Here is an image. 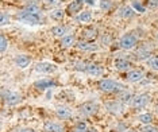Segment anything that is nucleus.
Returning a JSON list of instances; mask_svg holds the SVG:
<instances>
[{"label": "nucleus", "instance_id": "obj_27", "mask_svg": "<svg viewBox=\"0 0 158 132\" xmlns=\"http://www.w3.org/2000/svg\"><path fill=\"white\" fill-rule=\"evenodd\" d=\"M147 65L154 70H158V57H152V58H149L147 59Z\"/></svg>", "mask_w": 158, "mask_h": 132}, {"label": "nucleus", "instance_id": "obj_29", "mask_svg": "<svg viewBox=\"0 0 158 132\" xmlns=\"http://www.w3.org/2000/svg\"><path fill=\"white\" fill-rule=\"evenodd\" d=\"M2 45H0V51L2 53H4L6 51V49L8 47V39L6 38V35H2Z\"/></svg>", "mask_w": 158, "mask_h": 132}, {"label": "nucleus", "instance_id": "obj_26", "mask_svg": "<svg viewBox=\"0 0 158 132\" xmlns=\"http://www.w3.org/2000/svg\"><path fill=\"white\" fill-rule=\"evenodd\" d=\"M119 98L122 100V101L127 102V101H130V100H132V94L130 93V92L122 90V92H119Z\"/></svg>", "mask_w": 158, "mask_h": 132}, {"label": "nucleus", "instance_id": "obj_14", "mask_svg": "<svg viewBox=\"0 0 158 132\" xmlns=\"http://www.w3.org/2000/svg\"><path fill=\"white\" fill-rule=\"evenodd\" d=\"M76 46L78 50H82V51H95V50H98V46L93 43H89L87 41H78Z\"/></svg>", "mask_w": 158, "mask_h": 132}, {"label": "nucleus", "instance_id": "obj_16", "mask_svg": "<svg viewBox=\"0 0 158 132\" xmlns=\"http://www.w3.org/2000/svg\"><path fill=\"white\" fill-rule=\"evenodd\" d=\"M68 31H69V27L65 26V24H58V26H54L52 28V34L56 35V37H65Z\"/></svg>", "mask_w": 158, "mask_h": 132}, {"label": "nucleus", "instance_id": "obj_31", "mask_svg": "<svg viewBox=\"0 0 158 132\" xmlns=\"http://www.w3.org/2000/svg\"><path fill=\"white\" fill-rule=\"evenodd\" d=\"M10 23V15H7L6 12H2V19H0V24L2 26H6V24Z\"/></svg>", "mask_w": 158, "mask_h": 132}, {"label": "nucleus", "instance_id": "obj_8", "mask_svg": "<svg viewBox=\"0 0 158 132\" xmlns=\"http://www.w3.org/2000/svg\"><path fill=\"white\" fill-rule=\"evenodd\" d=\"M35 69L41 73L49 74V73H53L56 70V65H53V63H50V62H38L37 65H35Z\"/></svg>", "mask_w": 158, "mask_h": 132}, {"label": "nucleus", "instance_id": "obj_34", "mask_svg": "<svg viewBox=\"0 0 158 132\" xmlns=\"http://www.w3.org/2000/svg\"><path fill=\"white\" fill-rule=\"evenodd\" d=\"M57 3H58V0H46V6L48 7H54V6H57Z\"/></svg>", "mask_w": 158, "mask_h": 132}, {"label": "nucleus", "instance_id": "obj_17", "mask_svg": "<svg viewBox=\"0 0 158 132\" xmlns=\"http://www.w3.org/2000/svg\"><path fill=\"white\" fill-rule=\"evenodd\" d=\"M96 35H98V30L93 27H87L85 30H82V33H81V37H82V39H85V41L95 39Z\"/></svg>", "mask_w": 158, "mask_h": 132}, {"label": "nucleus", "instance_id": "obj_2", "mask_svg": "<svg viewBox=\"0 0 158 132\" xmlns=\"http://www.w3.org/2000/svg\"><path fill=\"white\" fill-rule=\"evenodd\" d=\"M16 19L22 20V22L27 23V24H39L41 23V15L39 14H30L27 11H20L16 15Z\"/></svg>", "mask_w": 158, "mask_h": 132}, {"label": "nucleus", "instance_id": "obj_18", "mask_svg": "<svg viewBox=\"0 0 158 132\" xmlns=\"http://www.w3.org/2000/svg\"><path fill=\"white\" fill-rule=\"evenodd\" d=\"M114 66H115V69H118V70H128L130 69V66H131V63L128 62L127 59L118 58V59H115Z\"/></svg>", "mask_w": 158, "mask_h": 132}, {"label": "nucleus", "instance_id": "obj_11", "mask_svg": "<svg viewBox=\"0 0 158 132\" xmlns=\"http://www.w3.org/2000/svg\"><path fill=\"white\" fill-rule=\"evenodd\" d=\"M143 72L142 70H130V72L127 73V76H126V78H127L128 82H138V81H141L143 78Z\"/></svg>", "mask_w": 158, "mask_h": 132}, {"label": "nucleus", "instance_id": "obj_12", "mask_svg": "<svg viewBox=\"0 0 158 132\" xmlns=\"http://www.w3.org/2000/svg\"><path fill=\"white\" fill-rule=\"evenodd\" d=\"M85 72H87L88 74H92V76L99 77V76H102V74H103L104 70H103V67L100 65H96V63H88Z\"/></svg>", "mask_w": 158, "mask_h": 132}, {"label": "nucleus", "instance_id": "obj_32", "mask_svg": "<svg viewBox=\"0 0 158 132\" xmlns=\"http://www.w3.org/2000/svg\"><path fill=\"white\" fill-rule=\"evenodd\" d=\"M142 132H158V130L156 127H153V126H149V124H147V126L143 128L142 130Z\"/></svg>", "mask_w": 158, "mask_h": 132}, {"label": "nucleus", "instance_id": "obj_19", "mask_svg": "<svg viewBox=\"0 0 158 132\" xmlns=\"http://www.w3.org/2000/svg\"><path fill=\"white\" fill-rule=\"evenodd\" d=\"M54 82L52 80H48V78H44V80H39V81H35L34 82V86L38 88V89H48V88H52L54 86Z\"/></svg>", "mask_w": 158, "mask_h": 132}, {"label": "nucleus", "instance_id": "obj_23", "mask_svg": "<svg viewBox=\"0 0 158 132\" xmlns=\"http://www.w3.org/2000/svg\"><path fill=\"white\" fill-rule=\"evenodd\" d=\"M65 15V12L62 11V10H53L52 12H50V18H52L53 20H61Z\"/></svg>", "mask_w": 158, "mask_h": 132}, {"label": "nucleus", "instance_id": "obj_1", "mask_svg": "<svg viewBox=\"0 0 158 132\" xmlns=\"http://www.w3.org/2000/svg\"><path fill=\"white\" fill-rule=\"evenodd\" d=\"M99 88L100 90L103 92H107V93H111V92H122L124 90V86L119 82H116V81L114 80H102L99 82Z\"/></svg>", "mask_w": 158, "mask_h": 132}, {"label": "nucleus", "instance_id": "obj_20", "mask_svg": "<svg viewBox=\"0 0 158 132\" xmlns=\"http://www.w3.org/2000/svg\"><path fill=\"white\" fill-rule=\"evenodd\" d=\"M135 11L132 10V7H128V6H123L122 8L119 10V16L124 18V19H128V18H132L134 16Z\"/></svg>", "mask_w": 158, "mask_h": 132}, {"label": "nucleus", "instance_id": "obj_24", "mask_svg": "<svg viewBox=\"0 0 158 132\" xmlns=\"http://www.w3.org/2000/svg\"><path fill=\"white\" fill-rule=\"evenodd\" d=\"M138 120L141 121V123H143V124H150L152 123V120H153V117H152L150 113H142V115H139Z\"/></svg>", "mask_w": 158, "mask_h": 132}, {"label": "nucleus", "instance_id": "obj_9", "mask_svg": "<svg viewBox=\"0 0 158 132\" xmlns=\"http://www.w3.org/2000/svg\"><path fill=\"white\" fill-rule=\"evenodd\" d=\"M14 62H15L16 66L22 67V69H24V67H27L28 65H30L31 59L28 55H24V54H18L15 58H14Z\"/></svg>", "mask_w": 158, "mask_h": 132}, {"label": "nucleus", "instance_id": "obj_22", "mask_svg": "<svg viewBox=\"0 0 158 132\" xmlns=\"http://www.w3.org/2000/svg\"><path fill=\"white\" fill-rule=\"evenodd\" d=\"M78 20H80L81 23H89L92 20V12L91 11H84L80 14V16H78Z\"/></svg>", "mask_w": 158, "mask_h": 132}, {"label": "nucleus", "instance_id": "obj_33", "mask_svg": "<svg viewBox=\"0 0 158 132\" xmlns=\"http://www.w3.org/2000/svg\"><path fill=\"white\" fill-rule=\"evenodd\" d=\"M150 8H158V0H149Z\"/></svg>", "mask_w": 158, "mask_h": 132}, {"label": "nucleus", "instance_id": "obj_15", "mask_svg": "<svg viewBox=\"0 0 158 132\" xmlns=\"http://www.w3.org/2000/svg\"><path fill=\"white\" fill-rule=\"evenodd\" d=\"M45 130L48 132H65L64 127L58 123H53V121H46L45 123Z\"/></svg>", "mask_w": 158, "mask_h": 132}, {"label": "nucleus", "instance_id": "obj_10", "mask_svg": "<svg viewBox=\"0 0 158 132\" xmlns=\"http://www.w3.org/2000/svg\"><path fill=\"white\" fill-rule=\"evenodd\" d=\"M84 2H85V0H74V2H72L68 6L66 12L69 14V15H74V14H77L82 8V4H84Z\"/></svg>", "mask_w": 158, "mask_h": 132}, {"label": "nucleus", "instance_id": "obj_3", "mask_svg": "<svg viewBox=\"0 0 158 132\" xmlns=\"http://www.w3.org/2000/svg\"><path fill=\"white\" fill-rule=\"evenodd\" d=\"M136 43H138V38H136L134 34H124L123 37L120 38V41H119L120 47L124 49V50L134 49L136 46Z\"/></svg>", "mask_w": 158, "mask_h": 132}, {"label": "nucleus", "instance_id": "obj_25", "mask_svg": "<svg viewBox=\"0 0 158 132\" xmlns=\"http://www.w3.org/2000/svg\"><path fill=\"white\" fill-rule=\"evenodd\" d=\"M72 132H89V130L85 123H78L76 127L72 128Z\"/></svg>", "mask_w": 158, "mask_h": 132}, {"label": "nucleus", "instance_id": "obj_7", "mask_svg": "<svg viewBox=\"0 0 158 132\" xmlns=\"http://www.w3.org/2000/svg\"><path fill=\"white\" fill-rule=\"evenodd\" d=\"M106 109L108 110V112L114 113V115H119V113L122 112V109H123V105H122L118 100H115V101L106 102Z\"/></svg>", "mask_w": 158, "mask_h": 132}, {"label": "nucleus", "instance_id": "obj_36", "mask_svg": "<svg viewBox=\"0 0 158 132\" xmlns=\"http://www.w3.org/2000/svg\"><path fill=\"white\" fill-rule=\"evenodd\" d=\"M132 6H134L136 10H139V11H141V12H145V8H143V7H142L141 4H138V3H136V2L132 3Z\"/></svg>", "mask_w": 158, "mask_h": 132}, {"label": "nucleus", "instance_id": "obj_30", "mask_svg": "<svg viewBox=\"0 0 158 132\" xmlns=\"http://www.w3.org/2000/svg\"><path fill=\"white\" fill-rule=\"evenodd\" d=\"M136 55H138L141 59H142V58H147V57L150 55V51H149V50H146V49H141V50H138Z\"/></svg>", "mask_w": 158, "mask_h": 132}, {"label": "nucleus", "instance_id": "obj_28", "mask_svg": "<svg viewBox=\"0 0 158 132\" xmlns=\"http://www.w3.org/2000/svg\"><path fill=\"white\" fill-rule=\"evenodd\" d=\"M111 6H112V2H111V0H102V2H100V8H102L103 11L110 10Z\"/></svg>", "mask_w": 158, "mask_h": 132}, {"label": "nucleus", "instance_id": "obj_6", "mask_svg": "<svg viewBox=\"0 0 158 132\" xmlns=\"http://www.w3.org/2000/svg\"><path fill=\"white\" fill-rule=\"evenodd\" d=\"M132 106L134 108H143V106L147 105L149 102V94L147 93H142V94H138L135 97H132Z\"/></svg>", "mask_w": 158, "mask_h": 132}, {"label": "nucleus", "instance_id": "obj_35", "mask_svg": "<svg viewBox=\"0 0 158 132\" xmlns=\"http://www.w3.org/2000/svg\"><path fill=\"white\" fill-rule=\"evenodd\" d=\"M14 132H35L33 128H19V130L14 131Z\"/></svg>", "mask_w": 158, "mask_h": 132}, {"label": "nucleus", "instance_id": "obj_13", "mask_svg": "<svg viewBox=\"0 0 158 132\" xmlns=\"http://www.w3.org/2000/svg\"><path fill=\"white\" fill-rule=\"evenodd\" d=\"M56 113H57V116H58L60 119H64V120L70 119V117H72V110L68 108V106H62V105L57 106Z\"/></svg>", "mask_w": 158, "mask_h": 132}, {"label": "nucleus", "instance_id": "obj_21", "mask_svg": "<svg viewBox=\"0 0 158 132\" xmlns=\"http://www.w3.org/2000/svg\"><path fill=\"white\" fill-rule=\"evenodd\" d=\"M74 42H76V38H74V35H65V37L61 38L60 45L62 46V47H70V46L74 45Z\"/></svg>", "mask_w": 158, "mask_h": 132}, {"label": "nucleus", "instance_id": "obj_37", "mask_svg": "<svg viewBox=\"0 0 158 132\" xmlns=\"http://www.w3.org/2000/svg\"><path fill=\"white\" fill-rule=\"evenodd\" d=\"M127 132H139L138 130H127Z\"/></svg>", "mask_w": 158, "mask_h": 132}, {"label": "nucleus", "instance_id": "obj_4", "mask_svg": "<svg viewBox=\"0 0 158 132\" xmlns=\"http://www.w3.org/2000/svg\"><path fill=\"white\" fill-rule=\"evenodd\" d=\"M98 109H99L98 104L91 102V101L84 102V104H81L80 106H78V112H80L82 116H92V115H95V113L98 112Z\"/></svg>", "mask_w": 158, "mask_h": 132}, {"label": "nucleus", "instance_id": "obj_5", "mask_svg": "<svg viewBox=\"0 0 158 132\" xmlns=\"http://www.w3.org/2000/svg\"><path fill=\"white\" fill-rule=\"evenodd\" d=\"M3 100L8 105H16L20 102L22 96L19 93H16V92H3Z\"/></svg>", "mask_w": 158, "mask_h": 132}]
</instances>
